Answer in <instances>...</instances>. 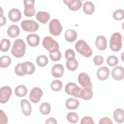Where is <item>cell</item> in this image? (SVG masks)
<instances>
[{
	"mask_svg": "<svg viewBox=\"0 0 124 124\" xmlns=\"http://www.w3.org/2000/svg\"><path fill=\"white\" fill-rule=\"evenodd\" d=\"M42 45L49 52L59 48L58 43L50 36H46L44 38Z\"/></svg>",
	"mask_w": 124,
	"mask_h": 124,
	"instance_id": "4",
	"label": "cell"
},
{
	"mask_svg": "<svg viewBox=\"0 0 124 124\" xmlns=\"http://www.w3.org/2000/svg\"><path fill=\"white\" fill-rule=\"evenodd\" d=\"M26 44L21 39H17L14 41L11 50L12 54L16 58H21L25 53Z\"/></svg>",
	"mask_w": 124,
	"mask_h": 124,
	"instance_id": "1",
	"label": "cell"
},
{
	"mask_svg": "<svg viewBox=\"0 0 124 124\" xmlns=\"http://www.w3.org/2000/svg\"><path fill=\"white\" fill-rule=\"evenodd\" d=\"M67 120L70 123L75 124L76 123L78 120V115L74 112H69L66 116Z\"/></svg>",
	"mask_w": 124,
	"mask_h": 124,
	"instance_id": "36",
	"label": "cell"
},
{
	"mask_svg": "<svg viewBox=\"0 0 124 124\" xmlns=\"http://www.w3.org/2000/svg\"><path fill=\"white\" fill-rule=\"evenodd\" d=\"M78 81L83 88L92 89V84L89 76L86 73H81L78 75Z\"/></svg>",
	"mask_w": 124,
	"mask_h": 124,
	"instance_id": "10",
	"label": "cell"
},
{
	"mask_svg": "<svg viewBox=\"0 0 124 124\" xmlns=\"http://www.w3.org/2000/svg\"><path fill=\"white\" fill-rule=\"evenodd\" d=\"M15 72L19 76H22L26 75V71L24 63L17 64L15 68Z\"/></svg>",
	"mask_w": 124,
	"mask_h": 124,
	"instance_id": "28",
	"label": "cell"
},
{
	"mask_svg": "<svg viewBox=\"0 0 124 124\" xmlns=\"http://www.w3.org/2000/svg\"><path fill=\"white\" fill-rule=\"evenodd\" d=\"M36 61L37 65L40 67H44L46 66L48 62L47 57L44 55L38 56L36 58Z\"/></svg>",
	"mask_w": 124,
	"mask_h": 124,
	"instance_id": "30",
	"label": "cell"
},
{
	"mask_svg": "<svg viewBox=\"0 0 124 124\" xmlns=\"http://www.w3.org/2000/svg\"><path fill=\"white\" fill-rule=\"evenodd\" d=\"M110 74L109 69L106 66H102L100 67L97 71L96 75L97 78L102 81L107 79Z\"/></svg>",
	"mask_w": 124,
	"mask_h": 124,
	"instance_id": "13",
	"label": "cell"
},
{
	"mask_svg": "<svg viewBox=\"0 0 124 124\" xmlns=\"http://www.w3.org/2000/svg\"><path fill=\"white\" fill-rule=\"evenodd\" d=\"M8 17L11 21L17 22L21 18V13L19 9L13 8L8 13Z\"/></svg>",
	"mask_w": 124,
	"mask_h": 124,
	"instance_id": "17",
	"label": "cell"
},
{
	"mask_svg": "<svg viewBox=\"0 0 124 124\" xmlns=\"http://www.w3.org/2000/svg\"><path fill=\"white\" fill-rule=\"evenodd\" d=\"M95 44L96 47L100 50H104L107 48V39L103 35H99L96 37Z\"/></svg>",
	"mask_w": 124,
	"mask_h": 124,
	"instance_id": "19",
	"label": "cell"
},
{
	"mask_svg": "<svg viewBox=\"0 0 124 124\" xmlns=\"http://www.w3.org/2000/svg\"><path fill=\"white\" fill-rule=\"evenodd\" d=\"M27 92L28 90L26 87L22 85L17 86L15 90V94L19 97L25 96L27 93Z\"/></svg>",
	"mask_w": 124,
	"mask_h": 124,
	"instance_id": "27",
	"label": "cell"
},
{
	"mask_svg": "<svg viewBox=\"0 0 124 124\" xmlns=\"http://www.w3.org/2000/svg\"><path fill=\"white\" fill-rule=\"evenodd\" d=\"M75 48L79 53L86 58L91 57L93 53L91 47L83 40H79L76 43Z\"/></svg>",
	"mask_w": 124,
	"mask_h": 124,
	"instance_id": "2",
	"label": "cell"
},
{
	"mask_svg": "<svg viewBox=\"0 0 124 124\" xmlns=\"http://www.w3.org/2000/svg\"><path fill=\"white\" fill-rule=\"evenodd\" d=\"M25 6L24 14L26 16L31 17L34 15L35 9L34 7V0H25L23 1Z\"/></svg>",
	"mask_w": 124,
	"mask_h": 124,
	"instance_id": "8",
	"label": "cell"
},
{
	"mask_svg": "<svg viewBox=\"0 0 124 124\" xmlns=\"http://www.w3.org/2000/svg\"><path fill=\"white\" fill-rule=\"evenodd\" d=\"M62 87V83L60 80H54L52 81L50 85L51 89L55 91V92H58L60 91Z\"/></svg>",
	"mask_w": 124,
	"mask_h": 124,
	"instance_id": "34",
	"label": "cell"
},
{
	"mask_svg": "<svg viewBox=\"0 0 124 124\" xmlns=\"http://www.w3.org/2000/svg\"><path fill=\"white\" fill-rule=\"evenodd\" d=\"M20 105L23 113L26 116H30L32 110L30 102L26 99H22L20 101Z\"/></svg>",
	"mask_w": 124,
	"mask_h": 124,
	"instance_id": "15",
	"label": "cell"
},
{
	"mask_svg": "<svg viewBox=\"0 0 124 124\" xmlns=\"http://www.w3.org/2000/svg\"><path fill=\"white\" fill-rule=\"evenodd\" d=\"M66 107L68 109L75 110L79 106V102L78 100L74 98H70L66 100L65 103Z\"/></svg>",
	"mask_w": 124,
	"mask_h": 124,
	"instance_id": "22",
	"label": "cell"
},
{
	"mask_svg": "<svg viewBox=\"0 0 124 124\" xmlns=\"http://www.w3.org/2000/svg\"><path fill=\"white\" fill-rule=\"evenodd\" d=\"M36 19L43 24H46L50 19V15L46 12L39 11L36 15Z\"/></svg>",
	"mask_w": 124,
	"mask_h": 124,
	"instance_id": "20",
	"label": "cell"
},
{
	"mask_svg": "<svg viewBox=\"0 0 124 124\" xmlns=\"http://www.w3.org/2000/svg\"><path fill=\"white\" fill-rule=\"evenodd\" d=\"M113 17L117 20H121L124 18V11L123 9L116 10L113 13Z\"/></svg>",
	"mask_w": 124,
	"mask_h": 124,
	"instance_id": "39",
	"label": "cell"
},
{
	"mask_svg": "<svg viewBox=\"0 0 124 124\" xmlns=\"http://www.w3.org/2000/svg\"><path fill=\"white\" fill-rule=\"evenodd\" d=\"M1 9V14H0V26H2L3 25H5L6 22V20L5 17L2 15V9L1 7H0Z\"/></svg>",
	"mask_w": 124,
	"mask_h": 124,
	"instance_id": "45",
	"label": "cell"
},
{
	"mask_svg": "<svg viewBox=\"0 0 124 124\" xmlns=\"http://www.w3.org/2000/svg\"><path fill=\"white\" fill-rule=\"evenodd\" d=\"M81 124H94L93 119L90 116H85L82 118L80 121Z\"/></svg>",
	"mask_w": 124,
	"mask_h": 124,
	"instance_id": "41",
	"label": "cell"
},
{
	"mask_svg": "<svg viewBox=\"0 0 124 124\" xmlns=\"http://www.w3.org/2000/svg\"><path fill=\"white\" fill-rule=\"evenodd\" d=\"M26 39L29 45L32 47L37 46L40 42L39 36L35 33L28 34L26 37Z\"/></svg>",
	"mask_w": 124,
	"mask_h": 124,
	"instance_id": "18",
	"label": "cell"
},
{
	"mask_svg": "<svg viewBox=\"0 0 124 124\" xmlns=\"http://www.w3.org/2000/svg\"><path fill=\"white\" fill-rule=\"evenodd\" d=\"M49 57L50 59L54 62L58 61L61 60L62 54L59 49H55L49 52Z\"/></svg>",
	"mask_w": 124,
	"mask_h": 124,
	"instance_id": "32",
	"label": "cell"
},
{
	"mask_svg": "<svg viewBox=\"0 0 124 124\" xmlns=\"http://www.w3.org/2000/svg\"><path fill=\"white\" fill-rule=\"evenodd\" d=\"M24 63L26 67V75H31L33 74L35 70L34 65L30 62H26Z\"/></svg>",
	"mask_w": 124,
	"mask_h": 124,
	"instance_id": "37",
	"label": "cell"
},
{
	"mask_svg": "<svg viewBox=\"0 0 124 124\" xmlns=\"http://www.w3.org/2000/svg\"><path fill=\"white\" fill-rule=\"evenodd\" d=\"M107 63L110 66H115L118 63V59L115 56H109L107 59Z\"/></svg>",
	"mask_w": 124,
	"mask_h": 124,
	"instance_id": "38",
	"label": "cell"
},
{
	"mask_svg": "<svg viewBox=\"0 0 124 124\" xmlns=\"http://www.w3.org/2000/svg\"><path fill=\"white\" fill-rule=\"evenodd\" d=\"M45 124H57V122L55 119L54 118H50L47 119L45 122Z\"/></svg>",
	"mask_w": 124,
	"mask_h": 124,
	"instance_id": "46",
	"label": "cell"
},
{
	"mask_svg": "<svg viewBox=\"0 0 124 124\" xmlns=\"http://www.w3.org/2000/svg\"><path fill=\"white\" fill-rule=\"evenodd\" d=\"M49 30L51 34L54 36H58L61 33L62 27L58 19H53L49 23Z\"/></svg>",
	"mask_w": 124,
	"mask_h": 124,
	"instance_id": "6",
	"label": "cell"
},
{
	"mask_svg": "<svg viewBox=\"0 0 124 124\" xmlns=\"http://www.w3.org/2000/svg\"><path fill=\"white\" fill-rule=\"evenodd\" d=\"M40 111L43 115H47L51 110V107L49 103L44 102L41 104L39 108Z\"/></svg>",
	"mask_w": 124,
	"mask_h": 124,
	"instance_id": "31",
	"label": "cell"
},
{
	"mask_svg": "<svg viewBox=\"0 0 124 124\" xmlns=\"http://www.w3.org/2000/svg\"><path fill=\"white\" fill-rule=\"evenodd\" d=\"M22 29L28 32H34L39 28L38 24L32 20H24L21 23Z\"/></svg>",
	"mask_w": 124,
	"mask_h": 124,
	"instance_id": "5",
	"label": "cell"
},
{
	"mask_svg": "<svg viewBox=\"0 0 124 124\" xmlns=\"http://www.w3.org/2000/svg\"><path fill=\"white\" fill-rule=\"evenodd\" d=\"M65 57L67 61L72 60L75 58V53L72 49H68L65 52Z\"/></svg>",
	"mask_w": 124,
	"mask_h": 124,
	"instance_id": "40",
	"label": "cell"
},
{
	"mask_svg": "<svg viewBox=\"0 0 124 124\" xmlns=\"http://www.w3.org/2000/svg\"><path fill=\"white\" fill-rule=\"evenodd\" d=\"M113 117L115 121L118 123H122L124 121V111L122 108H117L113 112Z\"/></svg>",
	"mask_w": 124,
	"mask_h": 124,
	"instance_id": "24",
	"label": "cell"
},
{
	"mask_svg": "<svg viewBox=\"0 0 124 124\" xmlns=\"http://www.w3.org/2000/svg\"><path fill=\"white\" fill-rule=\"evenodd\" d=\"M78 62L75 59L70 61H67L66 62V66L67 68L69 70L71 71H74L76 70L78 68Z\"/></svg>",
	"mask_w": 124,
	"mask_h": 124,
	"instance_id": "29",
	"label": "cell"
},
{
	"mask_svg": "<svg viewBox=\"0 0 124 124\" xmlns=\"http://www.w3.org/2000/svg\"><path fill=\"white\" fill-rule=\"evenodd\" d=\"M64 71V67L61 64H55L51 68V74L56 78L61 77L63 75Z\"/></svg>",
	"mask_w": 124,
	"mask_h": 124,
	"instance_id": "16",
	"label": "cell"
},
{
	"mask_svg": "<svg viewBox=\"0 0 124 124\" xmlns=\"http://www.w3.org/2000/svg\"><path fill=\"white\" fill-rule=\"evenodd\" d=\"M11 59L8 56L4 55L0 58V66L1 68H6L10 64Z\"/></svg>",
	"mask_w": 124,
	"mask_h": 124,
	"instance_id": "33",
	"label": "cell"
},
{
	"mask_svg": "<svg viewBox=\"0 0 124 124\" xmlns=\"http://www.w3.org/2000/svg\"><path fill=\"white\" fill-rule=\"evenodd\" d=\"M0 124H5L8 122V119L5 115L4 112L2 110H0Z\"/></svg>",
	"mask_w": 124,
	"mask_h": 124,
	"instance_id": "43",
	"label": "cell"
},
{
	"mask_svg": "<svg viewBox=\"0 0 124 124\" xmlns=\"http://www.w3.org/2000/svg\"><path fill=\"white\" fill-rule=\"evenodd\" d=\"M99 124H113L112 122L109 119V118L108 117H103L101 118L99 122Z\"/></svg>",
	"mask_w": 124,
	"mask_h": 124,
	"instance_id": "44",
	"label": "cell"
},
{
	"mask_svg": "<svg viewBox=\"0 0 124 124\" xmlns=\"http://www.w3.org/2000/svg\"><path fill=\"white\" fill-rule=\"evenodd\" d=\"M81 90V88L73 82L68 83L65 87V92L66 93L76 97H79Z\"/></svg>",
	"mask_w": 124,
	"mask_h": 124,
	"instance_id": "7",
	"label": "cell"
},
{
	"mask_svg": "<svg viewBox=\"0 0 124 124\" xmlns=\"http://www.w3.org/2000/svg\"><path fill=\"white\" fill-rule=\"evenodd\" d=\"M93 96V93L92 89L89 88H83L81 90L79 98L88 100L91 99Z\"/></svg>",
	"mask_w": 124,
	"mask_h": 124,
	"instance_id": "21",
	"label": "cell"
},
{
	"mask_svg": "<svg viewBox=\"0 0 124 124\" xmlns=\"http://www.w3.org/2000/svg\"><path fill=\"white\" fill-rule=\"evenodd\" d=\"M93 62L95 65L99 66L103 63L104 59L103 57L100 55H96L93 58Z\"/></svg>",
	"mask_w": 124,
	"mask_h": 124,
	"instance_id": "42",
	"label": "cell"
},
{
	"mask_svg": "<svg viewBox=\"0 0 124 124\" xmlns=\"http://www.w3.org/2000/svg\"><path fill=\"white\" fill-rule=\"evenodd\" d=\"M112 78L116 80H121L124 77V69L122 66L114 67L111 72Z\"/></svg>",
	"mask_w": 124,
	"mask_h": 124,
	"instance_id": "14",
	"label": "cell"
},
{
	"mask_svg": "<svg viewBox=\"0 0 124 124\" xmlns=\"http://www.w3.org/2000/svg\"><path fill=\"white\" fill-rule=\"evenodd\" d=\"M7 33L10 37L12 38H16L19 34L20 30L17 25H12L8 28Z\"/></svg>",
	"mask_w": 124,
	"mask_h": 124,
	"instance_id": "25",
	"label": "cell"
},
{
	"mask_svg": "<svg viewBox=\"0 0 124 124\" xmlns=\"http://www.w3.org/2000/svg\"><path fill=\"white\" fill-rule=\"evenodd\" d=\"M64 36L66 41L69 42H73L77 39V33L74 30L68 29L65 32Z\"/></svg>",
	"mask_w": 124,
	"mask_h": 124,
	"instance_id": "23",
	"label": "cell"
},
{
	"mask_svg": "<svg viewBox=\"0 0 124 124\" xmlns=\"http://www.w3.org/2000/svg\"><path fill=\"white\" fill-rule=\"evenodd\" d=\"M12 93L11 88L8 86L2 87L0 90V102L4 104L9 100Z\"/></svg>",
	"mask_w": 124,
	"mask_h": 124,
	"instance_id": "9",
	"label": "cell"
},
{
	"mask_svg": "<svg viewBox=\"0 0 124 124\" xmlns=\"http://www.w3.org/2000/svg\"><path fill=\"white\" fill-rule=\"evenodd\" d=\"M43 95V91L39 87L33 88L30 94V99L32 103H37L39 102Z\"/></svg>",
	"mask_w": 124,
	"mask_h": 124,
	"instance_id": "11",
	"label": "cell"
},
{
	"mask_svg": "<svg viewBox=\"0 0 124 124\" xmlns=\"http://www.w3.org/2000/svg\"><path fill=\"white\" fill-rule=\"evenodd\" d=\"M63 2L70 10L73 11L79 10L82 6V1L80 0H63Z\"/></svg>",
	"mask_w": 124,
	"mask_h": 124,
	"instance_id": "12",
	"label": "cell"
},
{
	"mask_svg": "<svg viewBox=\"0 0 124 124\" xmlns=\"http://www.w3.org/2000/svg\"><path fill=\"white\" fill-rule=\"evenodd\" d=\"M122 37L121 33L116 32L112 34L111 36L109 46L110 49L115 52L119 51L122 46Z\"/></svg>",
	"mask_w": 124,
	"mask_h": 124,
	"instance_id": "3",
	"label": "cell"
},
{
	"mask_svg": "<svg viewBox=\"0 0 124 124\" xmlns=\"http://www.w3.org/2000/svg\"><path fill=\"white\" fill-rule=\"evenodd\" d=\"M83 10L86 14L91 15L94 11V4L90 1H87L84 3Z\"/></svg>",
	"mask_w": 124,
	"mask_h": 124,
	"instance_id": "26",
	"label": "cell"
},
{
	"mask_svg": "<svg viewBox=\"0 0 124 124\" xmlns=\"http://www.w3.org/2000/svg\"><path fill=\"white\" fill-rule=\"evenodd\" d=\"M11 42L9 40L6 38L2 39L0 42V50L2 52L7 51L10 48Z\"/></svg>",
	"mask_w": 124,
	"mask_h": 124,
	"instance_id": "35",
	"label": "cell"
}]
</instances>
